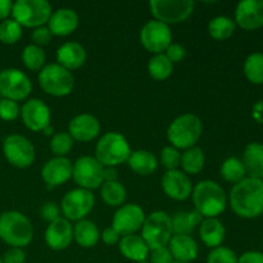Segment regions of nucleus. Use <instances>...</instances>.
Masks as SVG:
<instances>
[{
    "label": "nucleus",
    "mask_w": 263,
    "mask_h": 263,
    "mask_svg": "<svg viewBox=\"0 0 263 263\" xmlns=\"http://www.w3.org/2000/svg\"><path fill=\"white\" fill-rule=\"evenodd\" d=\"M230 207L239 217L257 218L263 213V180L246 177L229 195Z\"/></svg>",
    "instance_id": "1"
},
{
    "label": "nucleus",
    "mask_w": 263,
    "mask_h": 263,
    "mask_svg": "<svg viewBox=\"0 0 263 263\" xmlns=\"http://www.w3.org/2000/svg\"><path fill=\"white\" fill-rule=\"evenodd\" d=\"M193 202L195 211L203 218H216L226 210L228 197L225 190L217 182L203 180L193 189Z\"/></svg>",
    "instance_id": "2"
},
{
    "label": "nucleus",
    "mask_w": 263,
    "mask_h": 263,
    "mask_svg": "<svg viewBox=\"0 0 263 263\" xmlns=\"http://www.w3.org/2000/svg\"><path fill=\"white\" fill-rule=\"evenodd\" d=\"M33 238L31 221L18 211H7L0 215V239L12 248H23Z\"/></svg>",
    "instance_id": "3"
},
{
    "label": "nucleus",
    "mask_w": 263,
    "mask_h": 263,
    "mask_svg": "<svg viewBox=\"0 0 263 263\" xmlns=\"http://www.w3.org/2000/svg\"><path fill=\"white\" fill-rule=\"evenodd\" d=\"M203 133L202 120L197 115L185 113L170 123L167 128V139L176 149L193 148L199 141Z\"/></svg>",
    "instance_id": "4"
},
{
    "label": "nucleus",
    "mask_w": 263,
    "mask_h": 263,
    "mask_svg": "<svg viewBox=\"0 0 263 263\" xmlns=\"http://www.w3.org/2000/svg\"><path fill=\"white\" fill-rule=\"evenodd\" d=\"M130 154V144L120 133L105 134L95 146V158L104 167H116L127 162Z\"/></svg>",
    "instance_id": "5"
},
{
    "label": "nucleus",
    "mask_w": 263,
    "mask_h": 263,
    "mask_svg": "<svg viewBox=\"0 0 263 263\" xmlns=\"http://www.w3.org/2000/svg\"><path fill=\"white\" fill-rule=\"evenodd\" d=\"M171 216L162 211L152 212L141 228V238L146 243L151 251L168 246L172 238Z\"/></svg>",
    "instance_id": "6"
},
{
    "label": "nucleus",
    "mask_w": 263,
    "mask_h": 263,
    "mask_svg": "<svg viewBox=\"0 0 263 263\" xmlns=\"http://www.w3.org/2000/svg\"><path fill=\"white\" fill-rule=\"evenodd\" d=\"M51 5L46 0H17L13 3V20L22 27L37 28L48 23Z\"/></svg>",
    "instance_id": "7"
},
{
    "label": "nucleus",
    "mask_w": 263,
    "mask_h": 263,
    "mask_svg": "<svg viewBox=\"0 0 263 263\" xmlns=\"http://www.w3.org/2000/svg\"><path fill=\"white\" fill-rule=\"evenodd\" d=\"M39 84L48 95L62 98L71 94L74 86L73 74L57 63L44 66L39 72Z\"/></svg>",
    "instance_id": "8"
},
{
    "label": "nucleus",
    "mask_w": 263,
    "mask_h": 263,
    "mask_svg": "<svg viewBox=\"0 0 263 263\" xmlns=\"http://www.w3.org/2000/svg\"><path fill=\"white\" fill-rule=\"evenodd\" d=\"M149 8L156 18L166 25H175L186 21L194 12V2L192 0H152Z\"/></svg>",
    "instance_id": "9"
},
{
    "label": "nucleus",
    "mask_w": 263,
    "mask_h": 263,
    "mask_svg": "<svg viewBox=\"0 0 263 263\" xmlns=\"http://www.w3.org/2000/svg\"><path fill=\"white\" fill-rule=\"evenodd\" d=\"M72 177L81 189L91 192L104 182V166L95 157H81L72 167Z\"/></svg>",
    "instance_id": "10"
},
{
    "label": "nucleus",
    "mask_w": 263,
    "mask_h": 263,
    "mask_svg": "<svg viewBox=\"0 0 263 263\" xmlns=\"http://www.w3.org/2000/svg\"><path fill=\"white\" fill-rule=\"evenodd\" d=\"M95 204V197L90 190L73 189L67 193L61 202V211L68 221L85 220Z\"/></svg>",
    "instance_id": "11"
},
{
    "label": "nucleus",
    "mask_w": 263,
    "mask_h": 263,
    "mask_svg": "<svg viewBox=\"0 0 263 263\" xmlns=\"http://www.w3.org/2000/svg\"><path fill=\"white\" fill-rule=\"evenodd\" d=\"M32 91V82L25 72L17 68H7L0 72V95L4 99L25 100Z\"/></svg>",
    "instance_id": "12"
},
{
    "label": "nucleus",
    "mask_w": 263,
    "mask_h": 263,
    "mask_svg": "<svg viewBox=\"0 0 263 263\" xmlns=\"http://www.w3.org/2000/svg\"><path fill=\"white\" fill-rule=\"evenodd\" d=\"M3 153L7 161L17 168H27L35 161V148L32 143L18 134L5 138L3 143Z\"/></svg>",
    "instance_id": "13"
},
{
    "label": "nucleus",
    "mask_w": 263,
    "mask_h": 263,
    "mask_svg": "<svg viewBox=\"0 0 263 263\" xmlns=\"http://www.w3.org/2000/svg\"><path fill=\"white\" fill-rule=\"evenodd\" d=\"M140 43L149 53L163 54L172 44L171 28L159 21H149L140 31Z\"/></svg>",
    "instance_id": "14"
},
{
    "label": "nucleus",
    "mask_w": 263,
    "mask_h": 263,
    "mask_svg": "<svg viewBox=\"0 0 263 263\" xmlns=\"http://www.w3.org/2000/svg\"><path fill=\"white\" fill-rule=\"evenodd\" d=\"M145 213L138 204H125L116 211L112 220V228L121 236L133 235L143 228Z\"/></svg>",
    "instance_id": "15"
},
{
    "label": "nucleus",
    "mask_w": 263,
    "mask_h": 263,
    "mask_svg": "<svg viewBox=\"0 0 263 263\" xmlns=\"http://www.w3.org/2000/svg\"><path fill=\"white\" fill-rule=\"evenodd\" d=\"M21 117L31 131H44L51 122L50 108L40 99H28L21 108Z\"/></svg>",
    "instance_id": "16"
},
{
    "label": "nucleus",
    "mask_w": 263,
    "mask_h": 263,
    "mask_svg": "<svg viewBox=\"0 0 263 263\" xmlns=\"http://www.w3.org/2000/svg\"><path fill=\"white\" fill-rule=\"evenodd\" d=\"M162 189L171 199L181 202L187 199L193 193V184L190 177L180 170H170L162 177Z\"/></svg>",
    "instance_id": "17"
},
{
    "label": "nucleus",
    "mask_w": 263,
    "mask_h": 263,
    "mask_svg": "<svg viewBox=\"0 0 263 263\" xmlns=\"http://www.w3.org/2000/svg\"><path fill=\"white\" fill-rule=\"evenodd\" d=\"M235 23L246 31L263 27V0H241L236 5Z\"/></svg>",
    "instance_id": "18"
},
{
    "label": "nucleus",
    "mask_w": 263,
    "mask_h": 263,
    "mask_svg": "<svg viewBox=\"0 0 263 263\" xmlns=\"http://www.w3.org/2000/svg\"><path fill=\"white\" fill-rule=\"evenodd\" d=\"M72 167L73 164L66 157H54L43 166L41 170L43 181L50 189L61 186L72 177Z\"/></svg>",
    "instance_id": "19"
},
{
    "label": "nucleus",
    "mask_w": 263,
    "mask_h": 263,
    "mask_svg": "<svg viewBox=\"0 0 263 263\" xmlns=\"http://www.w3.org/2000/svg\"><path fill=\"white\" fill-rule=\"evenodd\" d=\"M45 243L53 251H64L73 240V226L67 218L59 217L49 223L45 230Z\"/></svg>",
    "instance_id": "20"
},
{
    "label": "nucleus",
    "mask_w": 263,
    "mask_h": 263,
    "mask_svg": "<svg viewBox=\"0 0 263 263\" xmlns=\"http://www.w3.org/2000/svg\"><path fill=\"white\" fill-rule=\"evenodd\" d=\"M68 134L73 140L87 143L99 135L100 122L95 116L90 113H82L71 120L68 126Z\"/></svg>",
    "instance_id": "21"
},
{
    "label": "nucleus",
    "mask_w": 263,
    "mask_h": 263,
    "mask_svg": "<svg viewBox=\"0 0 263 263\" xmlns=\"http://www.w3.org/2000/svg\"><path fill=\"white\" fill-rule=\"evenodd\" d=\"M79 15L71 8H59L51 13L48 21V28L51 35L68 36L79 27Z\"/></svg>",
    "instance_id": "22"
},
{
    "label": "nucleus",
    "mask_w": 263,
    "mask_h": 263,
    "mask_svg": "<svg viewBox=\"0 0 263 263\" xmlns=\"http://www.w3.org/2000/svg\"><path fill=\"white\" fill-rule=\"evenodd\" d=\"M167 248L171 252L175 262L190 263L195 261L199 253V248L190 235H174Z\"/></svg>",
    "instance_id": "23"
},
{
    "label": "nucleus",
    "mask_w": 263,
    "mask_h": 263,
    "mask_svg": "<svg viewBox=\"0 0 263 263\" xmlns=\"http://www.w3.org/2000/svg\"><path fill=\"white\" fill-rule=\"evenodd\" d=\"M86 61V50L82 45L74 41L63 44L57 50V64L72 71L84 66Z\"/></svg>",
    "instance_id": "24"
},
{
    "label": "nucleus",
    "mask_w": 263,
    "mask_h": 263,
    "mask_svg": "<svg viewBox=\"0 0 263 263\" xmlns=\"http://www.w3.org/2000/svg\"><path fill=\"white\" fill-rule=\"evenodd\" d=\"M120 252L126 259L131 262H144L149 257L151 249L140 235H126L118 243Z\"/></svg>",
    "instance_id": "25"
},
{
    "label": "nucleus",
    "mask_w": 263,
    "mask_h": 263,
    "mask_svg": "<svg viewBox=\"0 0 263 263\" xmlns=\"http://www.w3.org/2000/svg\"><path fill=\"white\" fill-rule=\"evenodd\" d=\"M225 226L218 218H203L199 225V236L208 248L215 249L221 247L225 240Z\"/></svg>",
    "instance_id": "26"
},
{
    "label": "nucleus",
    "mask_w": 263,
    "mask_h": 263,
    "mask_svg": "<svg viewBox=\"0 0 263 263\" xmlns=\"http://www.w3.org/2000/svg\"><path fill=\"white\" fill-rule=\"evenodd\" d=\"M243 164L249 177L263 180V144L249 143L243 153Z\"/></svg>",
    "instance_id": "27"
},
{
    "label": "nucleus",
    "mask_w": 263,
    "mask_h": 263,
    "mask_svg": "<svg viewBox=\"0 0 263 263\" xmlns=\"http://www.w3.org/2000/svg\"><path fill=\"white\" fill-rule=\"evenodd\" d=\"M128 167L133 170L135 174L141 176H149L153 174L158 167V161L156 156L149 151H135L131 152L130 157L127 159Z\"/></svg>",
    "instance_id": "28"
},
{
    "label": "nucleus",
    "mask_w": 263,
    "mask_h": 263,
    "mask_svg": "<svg viewBox=\"0 0 263 263\" xmlns=\"http://www.w3.org/2000/svg\"><path fill=\"white\" fill-rule=\"evenodd\" d=\"M73 239L82 248H92L99 241L100 231L92 221H77L76 225L73 226Z\"/></svg>",
    "instance_id": "29"
},
{
    "label": "nucleus",
    "mask_w": 263,
    "mask_h": 263,
    "mask_svg": "<svg viewBox=\"0 0 263 263\" xmlns=\"http://www.w3.org/2000/svg\"><path fill=\"white\" fill-rule=\"evenodd\" d=\"M172 221V233L175 235H190L197 226L200 225L203 217L197 211L175 213Z\"/></svg>",
    "instance_id": "30"
},
{
    "label": "nucleus",
    "mask_w": 263,
    "mask_h": 263,
    "mask_svg": "<svg viewBox=\"0 0 263 263\" xmlns=\"http://www.w3.org/2000/svg\"><path fill=\"white\" fill-rule=\"evenodd\" d=\"M100 195L105 204L110 207H121L127 198V192L122 182L104 181L100 187Z\"/></svg>",
    "instance_id": "31"
},
{
    "label": "nucleus",
    "mask_w": 263,
    "mask_h": 263,
    "mask_svg": "<svg viewBox=\"0 0 263 263\" xmlns=\"http://www.w3.org/2000/svg\"><path fill=\"white\" fill-rule=\"evenodd\" d=\"M205 163L204 152L198 146L186 149L181 154L180 166L182 167V172L186 175H197L203 170Z\"/></svg>",
    "instance_id": "32"
},
{
    "label": "nucleus",
    "mask_w": 263,
    "mask_h": 263,
    "mask_svg": "<svg viewBox=\"0 0 263 263\" xmlns=\"http://www.w3.org/2000/svg\"><path fill=\"white\" fill-rule=\"evenodd\" d=\"M235 21L226 15H218V17L212 18L208 23V32L215 40L218 41H223L231 37L235 32Z\"/></svg>",
    "instance_id": "33"
},
{
    "label": "nucleus",
    "mask_w": 263,
    "mask_h": 263,
    "mask_svg": "<svg viewBox=\"0 0 263 263\" xmlns=\"http://www.w3.org/2000/svg\"><path fill=\"white\" fill-rule=\"evenodd\" d=\"M174 71V63L164 54H156L148 62V72L151 77L158 81L167 80Z\"/></svg>",
    "instance_id": "34"
},
{
    "label": "nucleus",
    "mask_w": 263,
    "mask_h": 263,
    "mask_svg": "<svg viewBox=\"0 0 263 263\" xmlns=\"http://www.w3.org/2000/svg\"><path fill=\"white\" fill-rule=\"evenodd\" d=\"M220 174L222 179L226 180L228 182L238 184L241 180L246 179L247 172L241 159L236 158V157H230L221 164Z\"/></svg>",
    "instance_id": "35"
},
{
    "label": "nucleus",
    "mask_w": 263,
    "mask_h": 263,
    "mask_svg": "<svg viewBox=\"0 0 263 263\" xmlns=\"http://www.w3.org/2000/svg\"><path fill=\"white\" fill-rule=\"evenodd\" d=\"M244 74L254 85L263 84V53H252L244 62Z\"/></svg>",
    "instance_id": "36"
},
{
    "label": "nucleus",
    "mask_w": 263,
    "mask_h": 263,
    "mask_svg": "<svg viewBox=\"0 0 263 263\" xmlns=\"http://www.w3.org/2000/svg\"><path fill=\"white\" fill-rule=\"evenodd\" d=\"M45 59L46 54L44 49L33 44L26 46L22 51L23 64L31 71H41L45 64Z\"/></svg>",
    "instance_id": "37"
},
{
    "label": "nucleus",
    "mask_w": 263,
    "mask_h": 263,
    "mask_svg": "<svg viewBox=\"0 0 263 263\" xmlns=\"http://www.w3.org/2000/svg\"><path fill=\"white\" fill-rule=\"evenodd\" d=\"M21 37H22V26L18 25L13 18L2 21V23H0V41L3 44L12 45V44L17 43Z\"/></svg>",
    "instance_id": "38"
},
{
    "label": "nucleus",
    "mask_w": 263,
    "mask_h": 263,
    "mask_svg": "<svg viewBox=\"0 0 263 263\" xmlns=\"http://www.w3.org/2000/svg\"><path fill=\"white\" fill-rule=\"evenodd\" d=\"M73 148V139L68 133L54 134L50 140V151L55 157H66Z\"/></svg>",
    "instance_id": "39"
},
{
    "label": "nucleus",
    "mask_w": 263,
    "mask_h": 263,
    "mask_svg": "<svg viewBox=\"0 0 263 263\" xmlns=\"http://www.w3.org/2000/svg\"><path fill=\"white\" fill-rule=\"evenodd\" d=\"M239 257L228 247H217L212 249L207 257V263H238Z\"/></svg>",
    "instance_id": "40"
},
{
    "label": "nucleus",
    "mask_w": 263,
    "mask_h": 263,
    "mask_svg": "<svg viewBox=\"0 0 263 263\" xmlns=\"http://www.w3.org/2000/svg\"><path fill=\"white\" fill-rule=\"evenodd\" d=\"M180 159H181V153L179 149L174 148L172 145L164 146L161 151V163L166 167L167 171L177 170V167L180 166Z\"/></svg>",
    "instance_id": "41"
},
{
    "label": "nucleus",
    "mask_w": 263,
    "mask_h": 263,
    "mask_svg": "<svg viewBox=\"0 0 263 263\" xmlns=\"http://www.w3.org/2000/svg\"><path fill=\"white\" fill-rule=\"evenodd\" d=\"M21 115V108L17 102L10 99L0 100V118L3 121H14Z\"/></svg>",
    "instance_id": "42"
},
{
    "label": "nucleus",
    "mask_w": 263,
    "mask_h": 263,
    "mask_svg": "<svg viewBox=\"0 0 263 263\" xmlns=\"http://www.w3.org/2000/svg\"><path fill=\"white\" fill-rule=\"evenodd\" d=\"M31 37H32L33 45H37L41 48L43 45H48L50 43L53 35H51L50 30L46 26H41V27L33 28Z\"/></svg>",
    "instance_id": "43"
},
{
    "label": "nucleus",
    "mask_w": 263,
    "mask_h": 263,
    "mask_svg": "<svg viewBox=\"0 0 263 263\" xmlns=\"http://www.w3.org/2000/svg\"><path fill=\"white\" fill-rule=\"evenodd\" d=\"M149 258L151 263H174V257H172L171 252L167 247H162V248L153 249L149 253Z\"/></svg>",
    "instance_id": "44"
},
{
    "label": "nucleus",
    "mask_w": 263,
    "mask_h": 263,
    "mask_svg": "<svg viewBox=\"0 0 263 263\" xmlns=\"http://www.w3.org/2000/svg\"><path fill=\"white\" fill-rule=\"evenodd\" d=\"M59 212H61V210H59L58 204L54 202L44 203V205L40 210L41 217L45 221H48V222H53L54 220L61 217V216H59Z\"/></svg>",
    "instance_id": "45"
},
{
    "label": "nucleus",
    "mask_w": 263,
    "mask_h": 263,
    "mask_svg": "<svg viewBox=\"0 0 263 263\" xmlns=\"http://www.w3.org/2000/svg\"><path fill=\"white\" fill-rule=\"evenodd\" d=\"M164 55L172 62V63H177V62H181L182 59L186 55V50L182 45L180 44H174L172 43L168 48L166 49V54Z\"/></svg>",
    "instance_id": "46"
},
{
    "label": "nucleus",
    "mask_w": 263,
    "mask_h": 263,
    "mask_svg": "<svg viewBox=\"0 0 263 263\" xmlns=\"http://www.w3.org/2000/svg\"><path fill=\"white\" fill-rule=\"evenodd\" d=\"M3 263H25L26 253L22 248H10L3 256Z\"/></svg>",
    "instance_id": "47"
},
{
    "label": "nucleus",
    "mask_w": 263,
    "mask_h": 263,
    "mask_svg": "<svg viewBox=\"0 0 263 263\" xmlns=\"http://www.w3.org/2000/svg\"><path fill=\"white\" fill-rule=\"evenodd\" d=\"M100 236H102V240L104 241V244H107V246H115V244L120 243V239H121L120 234H118L112 226H110V228L104 229Z\"/></svg>",
    "instance_id": "48"
},
{
    "label": "nucleus",
    "mask_w": 263,
    "mask_h": 263,
    "mask_svg": "<svg viewBox=\"0 0 263 263\" xmlns=\"http://www.w3.org/2000/svg\"><path fill=\"white\" fill-rule=\"evenodd\" d=\"M238 263H263V253L257 251H249L241 254Z\"/></svg>",
    "instance_id": "49"
},
{
    "label": "nucleus",
    "mask_w": 263,
    "mask_h": 263,
    "mask_svg": "<svg viewBox=\"0 0 263 263\" xmlns=\"http://www.w3.org/2000/svg\"><path fill=\"white\" fill-rule=\"evenodd\" d=\"M13 3L10 0H0V21L8 20L9 14H12Z\"/></svg>",
    "instance_id": "50"
},
{
    "label": "nucleus",
    "mask_w": 263,
    "mask_h": 263,
    "mask_svg": "<svg viewBox=\"0 0 263 263\" xmlns=\"http://www.w3.org/2000/svg\"><path fill=\"white\" fill-rule=\"evenodd\" d=\"M253 117L257 122L263 123V100L257 103L253 107Z\"/></svg>",
    "instance_id": "51"
},
{
    "label": "nucleus",
    "mask_w": 263,
    "mask_h": 263,
    "mask_svg": "<svg viewBox=\"0 0 263 263\" xmlns=\"http://www.w3.org/2000/svg\"><path fill=\"white\" fill-rule=\"evenodd\" d=\"M104 181H117L116 167H104Z\"/></svg>",
    "instance_id": "52"
},
{
    "label": "nucleus",
    "mask_w": 263,
    "mask_h": 263,
    "mask_svg": "<svg viewBox=\"0 0 263 263\" xmlns=\"http://www.w3.org/2000/svg\"><path fill=\"white\" fill-rule=\"evenodd\" d=\"M44 133H45V135H46V136L53 135V134H54V128H53V126H48V127H46L45 130H44Z\"/></svg>",
    "instance_id": "53"
},
{
    "label": "nucleus",
    "mask_w": 263,
    "mask_h": 263,
    "mask_svg": "<svg viewBox=\"0 0 263 263\" xmlns=\"http://www.w3.org/2000/svg\"><path fill=\"white\" fill-rule=\"evenodd\" d=\"M0 263H3V259L2 258H0Z\"/></svg>",
    "instance_id": "54"
},
{
    "label": "nucleus",
    "mask_w": 263,
    "mask_h": 263,
    "mask_svg": "<svg viewBox=\"0 0 263 263\" xmlns=\"http://www.w3.org/2000/svg\"><path fill=\"white\" fill-rule=\"evenodd\" d=\"M174 263H182V262H174Z\"/></svg>",
    "instance_id": "55"
},
{
    "label": "nucleus",
    "mask_w": 263,
    "mask_h": 263,
    "mask_svg": "<svg viewBox=\"0 0 263 263\" xmlns=\"http://www.w3.org/2000/svg\"><path fill=\"white\" fill-rule=\"evenodd\" d=\"M0 97H2V95H0ZM0 100H2V99H0Z\"/></svg>",
    "instance_id": "56"
}]
</instances>
